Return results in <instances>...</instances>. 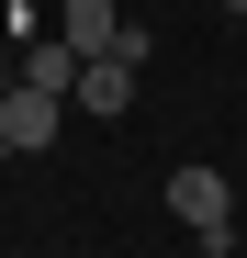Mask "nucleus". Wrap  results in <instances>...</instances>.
<instances>
[{"label": "nucleus", "instance_id": "nucleus-1", "mask_svg": "<svg viewBox=\"0 0 247 258\" xmlns=\"http://www.w3.org/2000/svg\"><path fill=\"white\" fill-rule=\"evenodd\" d=\"M157 202H169L202 247H236V191H225V168H202V157H191V168H169V191H157Z\"/></svg>", "mask_w": 247, "mask_h": 258}, {"label": "nucleus", "instance_id": "nucleus-2", "mask_svg": "<svg viewBox=\"0 0 247 258\" xmlns=\"http://www.w3.org/2000/svg\"><path fill=\"white\" fill-rule=\"evenodd\" d=\"M56 123H68V90H45V79H12V101H0V135H12V157L56 146Z\"/></svg>", "mask_w": 247, "mask_h": 258}, {"label": "nucleus", "instance_id": "nucleus-3", "mask_svg": "<svg viewBox=\"0 0 247 258\" xmlns=\"http://www.w3.org/2000/svg\"><path fill=\"white\" fill-rule=\"evenodd\" d=\"M135 90H146V68L135 56H79V112H101V123H124V112H135Z\"/></svg>", "mask_w": 247, "mask_h": 258}, {"label": "nucleus", "instance_id": "nucleus-4", "mask_svg": "<svg viewBox=\"0 0 247 258\" xmlns=\"http://www.w3.org/2000/svg\"><path fill=\"white\" fill-rule=\"evenodd\" d=\"M112 34H124L112 0H68V45H79V56H112Z\"/></svg>", "mask_w": 247, "mask_h": 258}, {"label": "nucleus", "instance_id": "nucleus-5", "mask_svg": "<svg viewBox=\"0 0 247 258\" xmlns=\"http://www.w3.org/2000/svg\"><path fill=\"white\" fill-rule=\"evenodd\" d=\"M0 168H12V135H0Z\"/></svg>", "mask_w": 247, "mask_h": 258}, {"label": "nucleus", "instance_id": "nucleus-6", "mask_svg": "<svg viewBox=\"0 0 247 258\" xmlns=\"http://www.w3.org/2000/svg\"><path fill=\"white\" fill-rule=\"evenodd\" d=\"M225 12H247V0H225Z\"/></svg>", "mask_w": 247, "mask_h": 258}]
</instances>
